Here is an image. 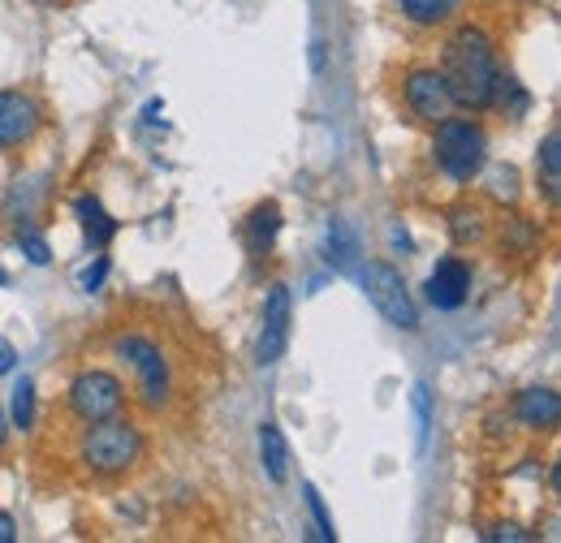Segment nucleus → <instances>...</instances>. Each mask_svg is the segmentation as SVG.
<instances>
[{"mask_svg": "<svg viewBox=\"0 0 561 543\" xmlns=\"http://www.w3.org/2000/svg\"><path fill=\"white\" fill-rule=\"evenodd\" d=\"M445 86L454 95V108H492L496 104V82H501V69H496V53H492V39L480 26H458L445 44Z\"/></svg>", "mask_w": 561, "mask_h": 543, "instance_id": "obj_1", "label": "nucleus"}, {"mask_svg": "<svg viewBox=\"0 0 561 543\" xmlns=\"http://www.w3.org/2000/svg\"><path fill=\"white\" fill-rule=\"evenodd\" d=\"M142 458V431L135 423L104 418V423H87V436L78 440V462L100 478H117L126 471H135V462Z\"/></svg>", "mask_w": 561, "mask_h": 543, "instance_id": "obj_2", "label": "nucleus"}, {"mask_svg": "<svg viewBox=\"0 0 561 543\" xmlns=\"http://www.w3.org/2000/svg\"><path fill=\"white\" fill-rule=\"evenodd\" d=\"M432 151H436V164H440L445 177L471 182V177L484 169V160H489V135H484L476 122L445 117V122H436V142H432Z\"/></svg>", "mask_w": 561, "mask_h": 543, "instance_id": "obj_3", "label": "nucleus"}, {"mask_svg": "<svg viewBox=\"0 0 561 543\" xmlns=\"http://www.w3.org/2000/svg\"><path fill=\"white\" fill-rule=\"evenodd\" d=\"M358 280H363L367 302H371L393 328H402V333H415V328H420L415 298H411L402 272L393 268V264H380V259H376V264H363V268H358Z\"/></svg>", "mask_w": 561, "mask_h": 543, "instance_id": "obj_4", "label": "nucleus"}, {"mask_svg": "<svg viewBox=\"0 0 561 543\" xmlns=\"http://www.w3.org/2000/svg\"><path fill=\"white\" fill-rule=\"evenodd\" d=\"M113 349L135 367L139 376V393H142V406L147 409H160L169 406V393H173V380H169V362H164V349L156 340L147 337H117Z\"/></svg>", "mask_w": 561, "mask_h": 543, "instance_id": "obj_5", "label": "nucleus"}, {"mask_svg": "<svg viewBox=\"0 0 561 543\" xmlns=\"http://www.w3.org/2000/svg\"><path fill=\"white\" fill-rule=\"evenodd\" d=\"M70 409L82 423H104L126 409V384L113 371H82L70 384Z\"/></svg>", "mask_w": 561, "mask_h": 543, "instance_id": "obj_6", "label": "nucleus"}, {"mask_svg": "<svg viewBox=\"0 0 561 543\" xmlns=\"http://www.w3.org/2000/svg\"><path fill=\"white\" fill-rule=\"evenodd\" d=\"M402 95H407V108L420 122H427V126H436V122H445L454 113V95H449L440 69H427V66L411 69L407 82H402Z\"/></svg>", "mask_w": 561, "mask_h": 543, "instance_id": "obj_7", "label": "nucleus"}, {"mask_svg": "<svg viewBox=\"0 0 561 543\" xmlns=\"http://www.w3.org/2000/svg\"><path fill=\"white\" fill-rule=\"evenodd\" d=\"M289 320H294V302H289V285H273L268 298H264V328H260V345H255V358L264 367H273L285 345H289Z\"/></svg>", "mask_w": 561, "mask_h": 543, "instance_id": "obj_8", "label": "nucleus"}, {"mask_svg": "<svg viewBox=\"0 0 561 543\" xmlns=\"http://www.w3.org/2000/svg\"><path fill=\"white\" fill-rule=\"evenodd\" d=\"M427 302L436 311H458L467 298H471V264L458 259V255H445L436 268L427 272Z\"/></svg>", "mask_w": 561, "mask_h": 543, "instance_id": "obj_9", "label": "nucleus"}, {"mask_svg": "<svg viewBox=\"0 0 561 543\" xmlns=\"http://www.w3.org/2000/svg\"><path fill=\"white\" fill-rule=\"evenodd\" d=\"M44 113L22 91H0V147H22L39 135Z\"/></svg>", "mask_w": 561, "mask_h": 543, "instance_id": "obj_10", "label": "nucleus"}, {"mask_svg": "<svg viewBox=\"0 0 561 543\" xmlns=\"http://www.w3.org/2000/svg\"><path fill=\"white\" fill-rule=\"evenodd\" d=\"M514 418L531 431H553L561 423V397L553 389H523L514 402Z\"/></svg>", "mask_w": 561, "mask_h": 543, "instance_id": "obj_11", "label": "nucleus"}, {"mask_svg": "<svg viewBox=\"0 0 561 543\" xmlns=\"http://www.w3.org/2000/svg\"><path fill=\"white\" fill-rule=\"evenodd\" d=\"M73 211H78V220H82V233H87V242L95 246V251H104L113 238H117V220L100 207L95 195H82V199H73Z\"/></svg>", "mask_w": 561, "mask_h": 543, "instance_id": "obj_12", "label": "nucleus"}, {"mask_svg": "<svg viewBox=\"0 0 561 543\" xmlns=\"http://www.w3.org/2000/svg\"><path fill=\"white\" fill-rule=\"evenodd\" d=\"M277 233H280V207L277 204H260L251 216H247V246L251 255H273L277 246Z\"/></svg>", "mask_w": 561, "mask_h": 543, "instance_id": "obj_13", "label": "nucleus"}, {"mask_svg": "<svg viewBox=\"0 0 561 543\" xmlns=\"http://www.w3.org/2000/svg\"><path fill=\"white\" fill-rule=\"evenodd\" d=\"M324 259H329V268H333V272H354V268H358V238H354V229L342 220V216H333V220H329Z\"/></svg>", "mask_w": 561, "mask_h": 543, "instance_id": "obj_14", "label": "nucleus"}, {"mask_svg": "<svg viewBox=\"0 0 561 543\" xmlns=\"http://www.w3.org/2000/svg\"><path fill=\"white\" fill-rule=\"evenodd\" d=\"M260 462H264V475L273 478V483L289 478V449H285V436H280L277 423L260 427Z\"/></svg>", "mask_w": 561, "mask_h": 543, "instance_id": "obj_15", "label": "nucleus"}, {"mask_svg": "<svg viewBox=\"0 0 561 543\" xmlns=\"http://www.w3.org/2000/svg\"><path fill=\"white\" fill-rule=\"evenodd\" d=\"M536 164H540V177H545V195H549V199H558V190H561V135L558 130H549V135H545Z\"/></svg>", "mask_w": 561, "mask_h": 543, "instance_id": "obj_16", "label": "nucleus"}, {"mask_svg": "<svg viewBox=\"0 0 561 543\" xmlns=\"http://www.w3.org/2000/svg\"><path fill=\"white\" fill-rule=\"evenodd\" d=\"M449 233H454V242L458 246H471V242H480L484 238V211L480 207H454L449 211Z\"/></svg>", "mask_w": 561, "mask_h": 543, "instance_id": "obj_17", "label": "nucleus"}, {"mask_svg": "<svg viewBox=\"0 0 561 543\" xmlns=\"http://www.w3.org/2000/svg\"><path fill=\"white\" fill-rule=\"evenodd\" d=\"M402 4V13L415 22V26H436V22H445L462 0H398Z\"/></svg>", "mask_w": 561, "mask_h": 543, "instance_id": "obj_18", "label": "nucleus"}, {"mask_svg": "<svg viewBox=\"0 0 561 543\" xmlns=\"http://www.w3.org/2000/svg\"><path fill=\"white\" fill-rule=\"evenodd\" d=\"M9 414H13V427L31 431L35 427V380H18L13 384V402H9Z\"/></svg>", "mask_w": 561, "mask_h": 543, "instance_id": "obj_19", "label": "nucleus"}, {"mask_svg": "<svg viewBox=\"0 0 561 543\" xmlns=\"http://www.w3.org/2000/svg\"><path fill=\"white\" fill-rule=\"evenodd\" d=\"M302 496H307V509H311V518H316V540L333 543L337 531H333V518H329V509H324L320 487H316V483H302Z\"/></svg>", "mask_w": 561, "mask_h": 543, "instance_id": "obj_20", "label": "nucleus"}, {"mask_svg": "<svg viewBox=\"0 0 561 543\" xmlns=\"http://www.w3.org/2000/svg\"><path fill=\"white\" fill-rule=\"evenodd\" d=\"M415 423H420V453L427 449V436H432V393L427 384H415Z\"/></svg>", "mask_w": 561, "mask_h": 543, "instance_id": "obj_21", "label": "nucleus"}, {"mask_svg": "<svg viewBox=\"0 0 561 543\" xmlns=\"http://www.w3.org/2000/svg\"><path fill=\"white\" fill-rule=\"evenodd\" d=\"M492 195L505 199V204H514L518 199V173L514 169H492Z\"/></svg>", "mask_w": 561, "mask_h": 543, "instance_id": "obj_22", "label": "nucleus"}, {"mask_svg": "<svg viewBox=\"0 0 561 543\" xmlns=\"http://www.w3.org/2000/svg\"><path fill=\"white\" fill-rule=\"evenodd\" d=\"M18 242H22V255H26L35 268H44V264H48V242H44L39 233H31V229H26Z\"/></svg>", "mask_w": 561, "mask_h": 543, "instance_id": "obj_23", "label": "nucleus"}, {"mask_svg": "<svg viewBox=\"0 0 561 543\" xmlns=\"http://www.w3.org/2000/svg\"><path fill=\"white\" fill-rule=\"evenodd\" d=\"M104 276H108V259L100 255L91 268L82 272V289H100V285H104Z\"/></svg>", "mask_w": 561, "mask_h": 543, "instance_id": "obj_24", "label": "nucleus"}, {"mask_svg": "<svg viewBox=\"0 0 561 543\" xmlns=\"http://www.w3.org/2000/svg\"><path fill=\"white\" fill-rule=\"evenodd\" d=\"M484 540H514V543H527L531 535H527L523 527H514V522H510V527H492V531H484Z\"/></svg>", "mask_w": 561, "mask_h": 543, "instance_id": "obj_25", "label": "nucleus"}, {"mask_svg": "<svg viewBox=\"0 0 561 543\" xmlns=\"http://www.w3.org/2000/svg\"><path fill=\"white\" fill-rule=\"evenodd\" d=\"M13 540H18V527H13L9 513H0V543H13Z\"/></svg>", "mask_w": 561, "mask_h": 543, "instance_id": "obj_26", "label": "nucleus"}, {"mask_svg": "<svg viewBox=\"0 0 561 543\" xmlns=\"http://www.w3.org/2000/svg\"><path fill=\"white\" fill-rule=\"evenodd\" d=\"M13 358H18V354H13V345H4V340H0V376H9V371H13Z\"/></svg>", "mask_w": 561, "mask_h": 543, "instance_id": "obj_27", "label": "nucleus"}, {"mask_svg": "<svg viewBox=\"0 0 561 543\" xmlns=\"http://www.w3.org/2000/svg\"><path fill=\"white\" fill-rule=\"evenodd\" d=\"M311 66L324 69V44H311Z\"/></svg>", "mask_w": 561, "mask_h": 543, "instance_id": "obj_28", "label": "nucleus"}, {"mask_svg": "<svg viewBox=\"0 0 561 543\" xmlns=\"http://www.w3.org/2000/svg\"><path fill=\"white\" fill-rule=\"evenodd\" d=\"M4 440H9V418H4V406H0V449H4Z\"/></svg>", "mask_w": 561, "mask_h": 543, "instance_id": "obj_29", "label": "nucleus"}, {"mask_svg": "<svg viewBox=\"0 0 561 543\" xmlns=\"http://www.w3.org/2000/svg\"><path fill=\"white\" fill-rule=\"evenodd\" d=\"M0 285H9V272H4V268H0Z\"/></svg>", "mask_w": 561, "mask_h": 543, "instance_id": "obj_30", "label": "nucleus"}]
</instances>
